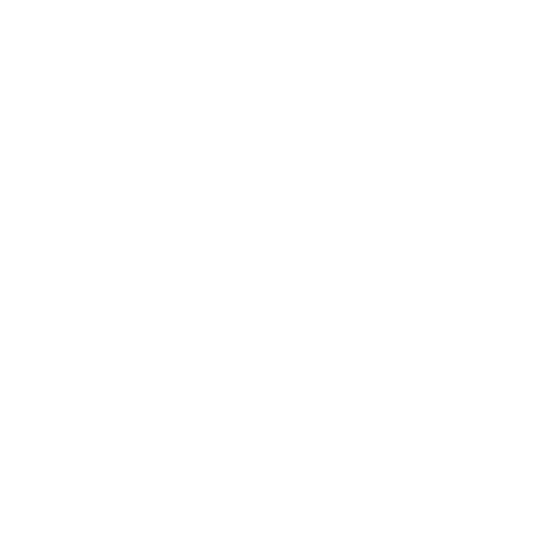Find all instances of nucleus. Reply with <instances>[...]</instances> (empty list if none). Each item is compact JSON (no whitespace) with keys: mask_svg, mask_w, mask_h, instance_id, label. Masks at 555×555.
<instances>
[]
</instances>
